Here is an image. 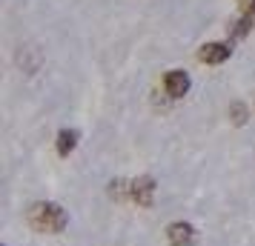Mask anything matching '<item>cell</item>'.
I'll list each match as a JSON object with an SVG mask.
<instances>
[{
	"instance_id": "obj_5",
	"label": "cell",
	"mask_w": 255,
	"mask_h": 246,
	"mask_svg": "<svg viewBox=\"0 0 255 246\" xmlns=\"http://www.w3.org/2000/svg\"><path fill=\"white\" fill-rule=\"evenodd\" d=\"M166 238H169V246H192L195 244V226L186 221H175L166 226Z\"/></svg>"
},
{
	"instance_id": "obj_8",
	"label": "cell",
	"mask_w": 255,
	"mask_h": 246,
	"mask_svg": "<svg viewBox=\"0 0 255 246\" xmlns=\"http://www.w3.org/2000/svg\"><path fill=\"white\" fill-rule=\"evenodd\" d=\"M129 186H132V180L115 177V180L109 183V198H112V200H127L129 198Z\"/></svg>"
},
{
	"instance_id": "obj_7",
	"label": "cell",
	"mask_w": 255,
	"mask_h": 246,
	"mask_svg": "<svg viewBox=\"0 0 255 246\" xmlns=\"http://www.w3.org/2000/svg\"><path fill=\"white\" fill-rule=\"evenodd\" d=\"M253 17H247V14H238V20H235V23L232 26H227V29H230V43L232 40H241V37H247L250 35V32H253Z\"/></svg>"
},
{
	"instance_id": "obj_9",
	"label": "cell",
	"mask_w": 255,
	"mask_h": 246,
	"mask_svg": "<svg viewBox=\"0 0 255 246\" xmlns=\"http://www.w3.org/2000/svg\"><path fill=\"white\" fill-rule=\"evenodd\" d=\"M230 117L235 126H244L247 123V117H250V109H247V103H241V100H235V103L230 106Z\"/></svg>"
},
{
	"instance_id": "obj_1",
	"label": "cell",
	"mask_w": 255,
	"mask_h": 246,
	"mask_svg": "<svg viewBox=\"0 0 255 246\" xmlns=\"http://www.w3.org/2000/svg\"><path fill=\"white\" fill-rule=\"evenodd\" d=\"M26 221H29V226H32L35 232L60 235L63 229H66L69 218H66V212H63V206H60V203H52V200H37V203H32V206H29V212H26Z\"/></svg>"
},
{
	"instance_id": "obj_2",
	"label": "cell",
	"mask_w": 255,
	"mask_h": 246,
	"mask_svg": "<svg viewBox=\"0 0 255 246\" xmlns=\"http://www.w3.org/2000/svg\"><path fill=\"white\" fill-rule=\"evenodd\" d=\"M155 192H158V183L152 175H140L132 177V186H129V200H135L140 209H149L155 203Z\"/></svg>"
},
{
	"instance_id": "obj_6",
	"label": "cell",
	"mask_w": 255,
	"mask_h": 246,
	"mask_svg": "<svg viewBox=\"0 0 255 246\" xmlns=\"http://www.w3.org/2000/svg\"><path fill=\"white\" fill-rule=\"evenodd\" d=\"M78 141H81V132L78 129H60L58 141H55V149H58L60 158H69V155L78 149Z\"/></svg>"
},
{
	"instance_id": "obj_4",
	"label": "cell",
	"mask_w": 255,
	"mask_h": 246,
	"mask_svg": "<svg viewBox=\"0 0 255 246\" xmlns=\"http://www.w3.org/2000/svg\"><path fill=\"white\" fill-rule=\"evenodd\" d=\"M189 89H192V78L186 69H169L163 75V92L172 100H181L184 94H189Z\"/></svg>"
},
{
	"instance_id": "obj_3",
	"label": "cell",
	"mask_w": 255,
	"mask_h": 246,
	"mask_svg": "<svg viewBox=\"0 0 255 246\" xmlns=\"http://www.w3.org/2000/svg\"><path fill=\"white\" fill-rule=\"evenodd\" d=\"M230 58H232L230 40H207V43H201V49H198V60L207 63V66H221V63H227Z\"/></svg>"
}]
</instances>
